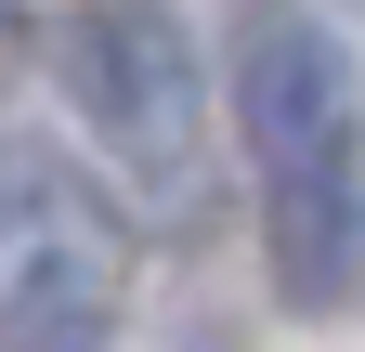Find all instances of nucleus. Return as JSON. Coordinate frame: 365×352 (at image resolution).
<instances>
[{
  "instance_id": "4",
  "label": "nucleus",
  "mask_w": 365,
  "mask_h": 352,
  "mask_svg": "<svg viewBox=\"0 0 365 352\" xmlns=\"http://www.w3.org/2000/svg\"><path fill=\"white\" fill-rule=\"evenodd\" d=\"M0 53H14V14H0Z\"/></svg>"
},
{
  "instance_id": "2",
  "label": "nucleus",
  "mask_w": 365,
  "mask_h": 352,
  "mask_svg": "<svg viewBox=\"0 0 365 352\" xmlns=\"http://www.w3.org/2000/svg\"><path fill=\"white\" fill-rule=\"evenodd\" d=\"M130 235L66 144L0 130V352H118Z\"/></svg>"
},
{
  "instance_id": "1",
  "label": "nucleus",
  "mask_w": 365,
  "mask_h": 352,
  "mask_svg": "<svg viewBox=\"0 0 365 352\" xmlns=\"http://www.w3.org/2000/svg\"><path fill=\"white\" fill-rule=\"evenodd\" d=\"M235 144L261 183V248L287 314H352L365 300V66L339 26L274 14L235 53Z\"/></svg>"
},
{
  "instance_id": "3",
  "label": "nucleus",
  "mask_w": 365,
  "mask_h": 352,
  "mask_svg": "<svg viewBox=\"0 0 365 352\" xmlns=\"http://www.w3.org/2000/svg\"><path fill=\"white\" fill-rule=\"evenodd\" d=\"M53 78H66L78 130H91V157L144 209H196L209 196V66H196L170 0H91L53 39Z\"/></svg>"
}]
</instances>
